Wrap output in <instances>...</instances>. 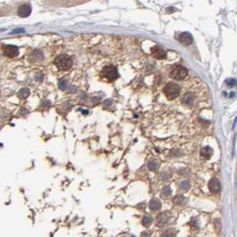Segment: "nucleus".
I'll return each mask as SVG.
<instances>
[{
	"instance_id": "nucleus-1",
	"label": "nucleus",
	"mask_w": 237,
	"mask_h": 237,
	"mask_svg": "<svg viewBox=\"0 0 237 237\" xmlns=\"http://www.w3.org/2000/svg\"><path fill=\"white\" fill-rule=\"evenodd\" d=\"M54 63H55V65L57 66V68L59 69H61V70H68V69H69L72 67L73 61H72L71 57H69L67 54H62V55L58 56L55 59Z\"/></svg>"
},
{
	"instance_id": "nucleus-2",
	"label": "nucleus",
	"mask_w": 237,
	"mask_h": 237,
	"mask_svg": "<svg viewBox=\"0 0 237 237\" xmlns=\"http://www.w3.org/2000/svg\"><path fill=\"white\" fill-rule=\"evenodd\" d=\"M163 92H164L165 96L168 98L169 99H176L179 95L180 88L177 84L169 83L166 86L164 87Z\"/></svg>"
},
{
	"instance_id": "nucleus-3",
	"label": "nucleus",
	"mask_w": 237,
	"mask_h": 237,
	"mask_svg": "<svg viewBox=\"0 0 237 237\" xmlns=\"http://www.w3.org/2000/svg\"><path fill=\"white\" fill-rule=\"evenodd\" d=\"M102 76L107 78L108 81L113 82L115 81L117 77H118V72H117V68L115 66L109 65L106 66L103 68L102 69Z\"/></svg>"
},
{
	"instance_id": "nucleus-4",
	"label": "nucleus",
	"mask_w": 237,
	"mask_h": 237,
	"mask_svg": "<svg viewBox=\"0 0 237 237\" xmlns=\"http://www.w3.org/2000/svg\"><path fill=\"white\" fill-rule=\"evenodd\" d=\"M170 75L174 79L182 80L187 75V69L186 68L182 67V66H179L178 65V66H175L173 68Z\"/></svg>"
},
{
	"instance_id": "nucleus-5",
	"label": "nucleus",
	"mask_w": 237,
	"mask_h": 237,
	"mask_svg": "<svg viewBox=\"0 0 237 237\" xmlns=\"http://www.w3.org/2000/svg\"><path fill=\"white\" fill-rule=\"evenodd\" d=\"M3 53L4 54L8 57V58H14L19 54V50L18 47L15 45H12V44H6L3 46Z\"/></svg>"
},
{
	"instance_id": "nucleus-6",
	"label": "nucleus",
	"mask_w": 237,
	"mask_h": 237,
	"mask_svg": "<svg viewBox=\"0 0 237 237\" xmlns=\"http://www.w3.org/2000/svg\"><path fill=\"white\" fill-rule=\"evenodd\" d=\"M151 54L155 59H158V60H163L167 56L166 52L162 49V47H160L158 45H155L151 48Z\"/></svg>"
},
{
	"instance_id": "nucleus-7",
	"label": "nucleus",
	"mask_w": 237,
	"mask_h": 237,
	"mask_svg": "<svg viewBox=\"0 0 237 237\" xmlns=\"http://www.w3.org/2000/svg\"><path fill=\"white\" fill-rule=\"evenodd\" d=\"M208 186H209L210 191H211V193H213V194H217V193L220 192V190H221L220 183H219L218 179H216V178L211 179L209 181Z\"/></svg>"
},
{
	"instance_id": "nucleus-8",
	"label": "nucleus",
	"mask_w": 237,
	"mask_h": 237,
	"mask_svg": "<svg viewBox=\"0 0 237 237\" xmlns=\"http://www.w3.org/2000/svg\"><path fill=\"white\" fill-rule=\"evenodd\" d=\"M193 37L189 32L181 33L179 37V41L184 45H189L193 43Z\"/></svg>"
},
{
	"instance_id": "nucleus-9",
	"label": "nucleus",
	"mask_w": 237,
	"mask_h": 237,
	"mask_svg": "<svg viewBox=\"0 0 237 237\" xmlns=\"http://www.w3.org/2000/svg\"><path fill=\"white\" fill-rule=\"evenodd\" d=\"M31 13V6L30 5H22L18 9V14L22 18L29 17Z\"/></svg>"
},
{
	"instance_id": "nucleus-10",
	"label": "nucleus",
	"mask_w": 237,
	"mask_h": 237,
	"mask_svg": "<svg viewBox=\"0 0 237 237\" xmlns=\"http://www.w3.org/2000/svg\"><path fill=\"white\" fill-rule=\"evenodd\" d=\"M168 219H169V218H168V216H167L166 213L159 214V215L157 216V218H156V226L162 227V226H164L168 222Z\"/></svg>"
},
{
	"instance_id": "nucleus-11",
	"label": "nucleus",
	"mask_w": 237,
	"mask_h": 237,
	"mask_svg": "<svg viewBox=\"0 0 237 237\" xmlns=\"http://www.w3.org/2000/svg\"><path fill=\"white\" fill-rule=\"evenodd\" d=\"M212 155H213V150L210 147H205L201 150V157L206 160L210 159Z\"/></svg>"
},
{
	"instance_id": "nucleus-12",
	"label": "nucleus",
	"mask_w": 237,
	"mask_h": 237,
	"mask_svg": "<svg viewBox=\"0 0 237 237\" xmlns=\"http://www.w3.org/2000/svg\"><path fill=\"white\" fill-rule=\"evenodd\" d=\"M149 208H150L151 211H156L161 209V203L157 199L154 198V199L151 200L150 203H149Z\"/></svg>"
},
{
	"instance_id": "nucleus-13",
	"label": "nucleus",
	"mask_w": 237,
	"mask_h": 237,
	"mask_svg": "<svg viewBox=\"0 0 237 237\" xmlns=\"http://www.w3.org/2000/svg\"><path fill=\"white\" fill-rule=\"evenodd\" d=\"M183 102L187 106L192 105L194 102V95L192 93H186L183 98Z\"/></svg>"
},
{
	"instance_id": "nucleus-14",
	"label": "nucleus",
	"mask_w": 237,
	"mask_h": 237,
	"mask_svg": "<svg viewBox=\"0 0 237 237\" xmlns=\"http://www.w3.org/2000/svg\"><path fill=\"white\" fill-rule=\"evenodd\" d=\"M153 222V218L150 215H145L142 218V225L145 227H148Z\"/></svg>"
},
{
	"instance_id": "nucleus-15",
	"label": "nucleus",
	"mask_w": 237,
	"mask_h": 237,
	"mask_svg": "<svg viewBox=\"0 0 237 237\" xmlns=\"http://www.w3.org/2000/svg\"><path fill=\"white\" fill-rule=\"evenodd\" d=\"M29 95H30V90L27 88H22L18 92V96L21 99H26Z\"/></svg>"
},
{
	"instance_id": "nucleus-16",
	"label": "nucleus",
	"mask_w": 237,
	"mask_h": 237,
	"mask_svg": "<svg viewBox=\"0 0 237 237\" xmlns=\"http://www.w3.org/2000/svg\"><path fill=\"white\" fill-rule=\"evenodd\" d=\"M184 201H185V198H184L182 195H177V196H175L174 199H173V203H174L175 204L178 205L182 204L184 203Z\"/></svg>"
},
{
	"instance_id": "nucleus-17",
	"label": "nucleus",
	"mask_w": 237,
	"mask_h": 237,
	"mask_svg": "<svg viewBox=\"0 0 237 237\" xmlns=\"http://www.w3.org/2000/svg\"><path fill=\"white\" fill-rule=\"evenodd\" d=\"M171 194H172V189H171V187H170L169 186H164V187L162 188V196H164V197H168L169 195H171Z\"/></svg>"
},
{
	"instance_id": "nucleus-18",
	"label": "nucleus",
	"mask_w": 237,
	"mask_h": 237,
	"mask_svg": "<svg viewBox=\"0 0 237 237\" xmlns=\"http://www.w3.org/2000/svg\"><path fill=\"white\" fill-rule=\"evenodd\" d=\"M180 188H181L182 190H184V191H187V190L190 188V183H189V181L186 180V179L183 180V181L180 183Z\"/></svg>"
},
{
	"instance_id": "nucleus-19",
	"label": "nucleus",
	"mask_w": 237,
	"mask_h": 237,
	"mask_svg": "<svg viewBox=\"0 0 237 237\" xmlns=\"http://www.w3.org/2000/svg\"><path fill=\"white\" fill-rule=\"evenodd\" d=\"M59 87H60L61 90H65V89L68 87V83H67V81L64 80V79L60 80V81H59Z\"/></svg>"
},
{
	"instance_id": "nucleus-20",
	"label": "nucleus",
	"mask_w": 237,
	"mask_h": 237,
	"mask_svg": "<svg viewBox=\"0 0 237 237\" xmlns=\"http://www.w3.org/2000/svg\"><path fill=\"white\" fill-rule=\"evenodd\" d=\"M148 169L150 171H155L157 169V165L155 162H148Z\"/></svg>"
},
{
	"instance_id": "nucleus-21",
	"label": "nucleus",
	"mask_w": 237,
	"mask_h": 237,
	"mask_svg": "<svg viewBox=\"0 0 237 237\" xmlns=\"http://www.w3.org/2000/svg\"><path fill=\"white\" fill-rule=\"evenodd\" d=\"M235 83H236V81H235V79H233V78H230V79L226 80V84H227L229 86H234V85H235Z\"/></svg>"
},
{
	"instance_id": "nucleus-22",
	"label": "nucleus",
	"mask_w": 237,
	"mask_h": 237,
	"mask_svg": "<svg viewBox=\"0 0 237 237\" xmlns=\"http://www.w3.org/2000/svg\"><path fill=\"white\" fill-rule=\"evenodd\" d=\"M170 177H171V175H170L168 173H163L162 174V178L163 180H167V179H169Z\"/></svg>"
},
{
	"instance_id": "nucleus-23",
	"label": "nucleus",
	"mask_w": 237,
	"mask_h": 237,
	"mask_svg": "<svg viewBox=\"0 0 237 237\" xmlns=\"http://www.w3.org/2000/svg\"><path fill=\"white\" fill-rule=\"evenodd\" d=\"M190 225L194 227V228H197L199 225H198V222H197V220H195V219H193V220H191V222H190Z\"/></svg>"
},
{
	"instance_id": "nucleus-24",
	"label": "nucleus",
	"mask_w": 237,
	"mask_h": 237,
	"mask_svg": "<svg viewBox=\"0 0 237 237\" xmlns=\"http://www.w3.org/2000/svg\"><path fill=\"white\" fill-rule=\"evenodd\" d=\"M141 237H150V235L148 233H147V232H143L141 234Z\"/></svg>"
},
{
	"instance_id": "nucleus-25",
	"label": "nucleus",
	"mask_w": 237,
	"mask_h": 237,
	"mask_svg": "<svg viewBox=\"0 0 237 237\" xmlns=\"http://www.w3.org/2000/svg\"><path fill=\"white\" fill-rule=\"evenodd\" d=\"M173 235H170L169 233H166L165 235H162V237H173Z\"/></svg>"
},
{
	"instance_id": "nucleus-26",
	"label": "nucleus",
	"mask_w": 237,
	"mask_h": 237,
	"mask_svg": "<svg viewBox=\"0 0 237 237\" xmlns=\"http://www.w3.org/2000/svg\"><path fill=\"white\" fill-rule=\"evenodd\" d=\"M43 78H44V75H37V80H42Z\"/></svg>"
},
{
	"instance_id": "nucleus-27",
	"label": "nucleus",
	"mask_w": 237,
	"mask_h": 237,
	"mask_svg": "<svg viewBox=\"0 0 237 237\" xmlns=\"http://www.w3.org/2000/svg\"><path fill=\"white\" fill-rule=\"evenodd\" d=\"M24 30H22V29H20V30H13L12 32L13 33H19V32H23Z\"/></svg>"
}]
</instances>
